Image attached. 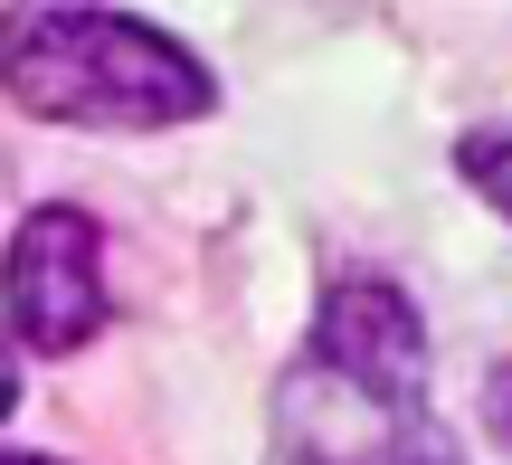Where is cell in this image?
Returning a JSON list of instances; mask_svg holds the SVG:
<instances>
[{"mask_svg":"<svg viewBox=\"0 0 512 465\" xmlns=\"http://www.w3.org/2000/svg\"><path fill=\"white\" fill-rule=\"evenodd\" d=\"M0 95L67 133H181L219 105V76L152 19L86 10V0H10Z\"/></svg>","mask_w":512,"mask_h":465,"instance_id":"cell-1","label":"cell"},{"mask_svg":"<svg viewBox=\"0 0 512 465\" xmlns=\"http://www.w3.org/2000/svg\"><path fill=\"white\" fill-rule=\"evenodd\" d=\"M0 323H10L19 352H86L114 323V285H105V228L86 209L48 200L10 228V257H0Z\"/></svg>","mask_w":512,"mask_h":465,"instance_id":"cell-2","label":"cell"},{"mask_svg":"<svg viewBox=\"0 0 512 465\" xmlns=\"http://www.w3.org/2000/svg\"><path fill=\"white\" fill-rule=\"evenodd\" d=\"M304 371L332 380L342 399L408 418V409H427V371H437L427 314L389 276H332L323 304H313V333H304Z\"/></svg>","mask_w":512,"mask_h":465,"instance_id":"cell-3","label":"cell"},{"mask_svg":"<svg viewBox=\"0 0 512 465\" xmlns=\"http://www.w3.org/2000/svg\"><path fill=\"white\" fill-rule=\"evenodd\" d=\"M456 171H465V190H475L494 219H512V124H475V133H456Z\"/></svg>","mask_w":512,"mask_h":465,"instance_id":"cell-4","label":"cell"},{"mask_svg":"<svg viewBox=\"0 0 512 465\" xmlns=\"http://www.w3.org/2000/svg\"><path fill=\"white\" fill-rule=\"evenodd\" d=\"M351 465H465V456H456V437H446L427 409H408V418H389V428H370V447Z\"/></svg>","mask_w":512,"mask_h":465,"instance_id":"cell-5","label":"cell"},{"mask_svg":"<svg viewBox=\"0 0 512 465\" xmlns=\"http://www.w3.org/2000/svg\"><path fill=\"white\" fill-rule=\"evenodd\" d=\"M484 428H494V447L512 456V352L484 371Z\"/></svg>","mask_w":512,"mask_h":465,"instance_id":"cell-6","label":"cell"},{"mask_svg":"<svg viewBox=\"0 0 512 465\" xmlns=\"http://www.w3.org/2000/svg\"><path fill=\"white\" fill-rule=\"evenodd\" d=\"M19 409V361H10V342H0V418Z\"/></svg>","mask_w":512,"mask_h":465,"instance_id":"cell-7","label":"cell"},{"mask_svg":"<svg viewBox=\"0 0 512 465\" xmlns=\"http://www.w3.org/2000/svg\"><path fill=\"white\" fill-rule=\"evenodd\" d=\"M0 465H67V456H38V447H0Z\"/></svg>","mask_w":512,"mask_h":465,"instance_id":"cell-8","label":"cell"}]
</instances>
